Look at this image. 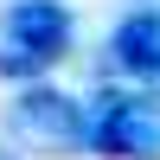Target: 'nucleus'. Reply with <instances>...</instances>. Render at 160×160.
Here are the masks:
<instances>
[{
  "mask_svg": "<svg viewBox=\"0 0 160 160\" xmlns=\"http://www.w3.org/2000/svg\"><path fill=\"white\" fill-rule=\"evenodd\" d=\"M83 102V154L96 160H160V96L135 83H109Z\"/></svg>",
  "mask_w": 160,
  "mask_h": 160,
  "instance_id": "3",
  "label": "nucleus"
},
{
  "mask_svg": "<svg viewBox=\"0 0 160 160\" xmlns=\"http://www.w3.org/2000/svg\"><path fill=\"white\" fill-rule=\"evenodd\" d=\"M0 128H7L13 154H38V160H77L83 154V102L71 90H58L51 77L13 83Z\"/></svg>",
  "mask_w": 160,
  "mask_h": 160,
  "instance_id": "2",
  "label": "nucleus"
},
{
  "mask_svg": "<svg viewBox=\"0 0 160 160\" xmlns=\"http://www.w3.org/2000/svg\"><path fill=\"white\" fill-rule=\"evenodd\" d=\"M0 160H19V154H13V148H0Z\"/></svg>",
  "mask_w": 160,
  "mask_h": 160,
  "instance_id": "5",
  "label": "nucleus"
},
{
  "mask_svg": "<svg viewBox=\"0 0 160 160\" xmlns=\"http://www.w3.org/2000/svg\"><path fill=\"white\" fill-rule=\"evenodd\" d=\"M154 83H160V77H154Z\"/></svg>",
  "mask_w": 160,
  "mask_h": 160,
  "instance_id": "6",
  "label": "nucleus"
},
{
  "mask_svg": "<svg viewBox=\"0 0 160 160\" xmlns=\"http://www.w3.org/2000/svg\"><path fill=\"white\" fill-rule=\"evenodd\" d=\"M102 51H109V71L122 77V83L148 90L160 77V7H128L122 19H115V32H109Z\"/></svg>",
  "mask_w": 160,
  "mask_h": 160,
  "instance_id": "4",
  "label": "nucleus"
},
{
  "mask_svg": "<svg viewBox=\"0 0 160 160\" xmlns=\"http://www.w3.org/2000/svg\"><path fill=\"white\" fill-rule=\"evenodd\" d=\"M77 45V13L64 0H7L0 7V77L32 83L51 77Z\"/></svg>",
  "mask_w": 160,
  "mask_h": 160,
  "instance_id": "1",
  "label": "nucleus"
}]
</instances>
